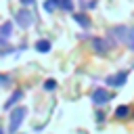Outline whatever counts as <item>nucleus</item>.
I'll return each mask as SVG.
<instances>
[{
  "instance_id": "obj_1",
  "label": "nucleus",
  "mask_w": 134,
  "mask_h": 134,
  "mask_svg": "<svg viewBox=\"0 0 134 134\" xmlns=\"http://www.w3.org/2000/svg\"><path fill=\"white\" fill-rule=\"evenodd\" d=\"M128 69H119V71H115V73H111V75H107V86H111V88H121V86H126V82H128Z\"/></svg>"
},
{
  "instance_id": "obj_2",
  "label": "nucleus",
  "mask_w": 134,
  "mask_h": 134,
  "mask_svg": "<svg viewBox=\"0 0 134 134\" xmlns=\"http://www.w3.org/2000/svg\"><path fill=\"white\" fill-rule=\"evenodd\" d=\"M90 100H92L96 107H103V105H107V103L111 100V94H109V90H107V88L96 86V88L90 92Z\"/></svg>"
},
{
  "instance_id": "obj_3",
  "label": "nucleus",
  "mask_w": 134,
  "mask_h": 134,
  "mask_svg": "<svg viewBox=\"0 0 134 134\" xmlns=\"http://www.w3.org/2000/svg\"><path fill=\"white\" fill-rule=\"evenodd\" d=\"M90 44H92L94 52H96V54H100V57H103V54H107V52H109V48L113 46V44L109 42V38H98V36H96V38H92V40H90Z\"/></svg>"
},
{
  "instance_id": "obj_4",
  "label": "nucleus",
  "mask_w": 134,
  "mask_h": 134,
  "mask_svg": "<svg viewBox=\"0 0 134 134\" xmlns=\"http://www.w3.org/2000/svg\"><path fill=\"white\" fill-rule=\"evenodd\" d=\"M27 113V109L25 107H19L15 113H13V119H10V132H15L19 126H21V121H23V115Z\"/></svg>"
},
{
  "instance_id": "obj_5",
  "label": "nucleus",
  "mask_w": 134,
  "mask_h": 134,
  "mask_svg": "<svg viewBox=\"0 0 134 134\" xmlns=\"http://www.w3.org/2000/svg\"><path fill=\"white\" fill-rule=\"evenodd\" d=\"M17 17H19V25H23V27H29V25L34 23V15H31V13H25V10H21Z\"/></svg>"
},
{
  "instance_id": "obj_6",
  "label": "nucleus",
  "mask_w": 134,
  "mask_h": 134,
  "mask_svg": "<svg viewBox=\"0 0 134 134\" xmlns=\"http://www.w3.org/2000/svg\"><path fill=\"white\" fill-rule=\"evenodd\" d=\"M73 19H75V21H77L82 27H86V29L92 25V21L88 19V15H86V13H75V15H73Z\"/></svg>"
},
{
  "instance_id": "obj_7",
  "label": "nucleus",
  "mask_w": 134,
  "mask_h": 134,
  "mask_svg": "<svg viewBox=\"0 0 134 134\" xmlns=\"http://www.w3.org/2000/svg\"><path fill=\"white\" fill-rule=\"evenodd\" d=\"M128 115H130V107H128V105H119V107L115 109V117H117V119H126Z\"/></svg>"
},
{
  "instance_id": "obj_8",
  "label": "nucleus",
  "mask_w": 134,
  "mask_h": 134,
  "mask_svg": "<svg viewBox=\"0 0 134 134\" xmlns=\"http://www.w3.org/2000/svg\"><path fill=\"white\" fill-rule=\"evenodd\" d=\"M126 46L130 48V50H134V25L128 29V38H126Z\"/></svg>"
},
{
  "instance_id": "obj_9",
  "label": "nucleus",
  "mask_w": 134,
  "mask_h": 134,
  "mask_svg": "<svg viewBox=\"0 0 134 134\" xmlns=\"http://www.w3.org/2000/svg\"><path fill=\"white\" fill-rule=\"evenodd\" d=\"M36 48H38L40 52H48V50H50V42H48V40H38Z\"/></svg>"
},
{
  "instance_id": "obj_10",
  "label": "nucleus",
  "mask_w": 134,
  "mask_h": 134,
  "mask_svg": "<svg viewBox=\"0 0 134 134\" xmlns=\"http://www.w3.org/2000/svg\"><path fill=\"white\" fill-rule=\"evenodd\" d=\"M44 8H46L48 13H52V10L57 8V0H46V4H44Z\"/></svg>"
},
{
  "instance_id": "obj_11",
  "label": "nucleus",
  "mask_w": 134,
  "mask_h": 134,
  "mask_svg": "<svg viewBox=\"0 0 134 134\" xmlns=\"http://www.w3.org/2000/svg\"><path fill=\"white\" fill-rule=\"evenodd\" d=\"M44 88H46V90H54V88H57V82H54V80H46V82H44Z\"/></svg>"
},
{
  "instance_id": "obj_12",
  "label": "nucleus",
  "mask_w": 134,
  "mask_h": 134,
  "mask_svg": "<svg viewBox=\"0 0 134 134\" xmlns=\"http://www.w3.org/2000/svg\"><path fill=\"white\" fill-rule=\"evenodd\" d=\"M19 98H21V92H15V94H13V96H10V100H8V103H6V107H10V105H15V103H17V100H19Z\"/></svg>"
},
{
  "instance_id": "obj_13",
  "label": "nucleus",
  "mask_w": 134,
  "mask_h": 134,
  "mask_svg": "<svg viewBox=\"0 0 134 134\" xmlns=\"http://www.w3.org/2000/svg\"><path fill=\"white\" fill-rule=\"evenodd\" d=\"M21 2H23L25 6H29V4H34V0H21Z\"/></svg>"
},
{
  "instance_id": "obj_14",
  "label": "nucleus",
  "mask_w": 134,
  "mask_h": 134,
  "mask_svg": "<svg viewBox=\"0 0 134 134\" xmlns=\"http://www.w3.org/2000/svg\"><path fill=\"white\" fill-rule=\"evenodd\" d=\"M0 134H2V130H0Z\"/></svg>"
}]
</instances>
